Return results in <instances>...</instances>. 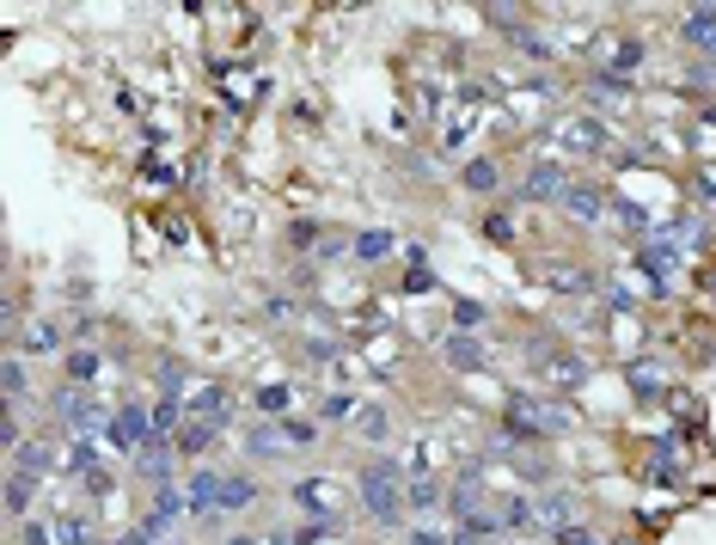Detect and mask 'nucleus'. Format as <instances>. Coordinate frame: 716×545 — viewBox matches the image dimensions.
<instances>
[{"mask_svg": "<svg viewBox=\"0 0 716 545\" xmlns=\"http://www.w3.org/2000/svg\"><path fill=\"white\" fill-rule=\"evenodd\" d=\"M404 472H398L392 460H368L356 472V496H361V509H368L373 521H380V527H398V521L411 515V503H404Z\"/></svg>", "mask_w": 716, "mask_h": 545, "instance_id": "2", "label": "nucleus"}, {"mask_svg": "<svg viewBox=\"0 0 716 545\" xmlns=\"http://www.w3.org/2000/svg\"><path fill=\"white\" fill-rule=\"evenodd\" d=\"M631 399H667V368L662 361H631Z\"/></svg>", "mask_w": 716, "mask_h": 545, "instance_id": "15", "label": "nucleus"}, {"mask_svg": "<svg viewBox=\"0 0 716 545\" xmlns=\"http://www.w3.org/2000/svg\"><path fill=\"white\" fill-rule=\"evenodd\" d=\"M515 527H533V533H570L576 527V496L564 491H545V496H520L515 503Z\"/></svg>", "mask_w": 716, "mask_h": 545, "instance_id": "4", "label": "nucleus"}, {"mask_svg": "<svg viewBox=\"0 0 716 545\" xmlns=\"http://www.w3.org/2000/svg\"><path fill=\"white\" fill-rule=\"evenodd\" d=\"M159 392H166V399L185 392V361H159Z\"/></svg>", "mask_w": 716, "mask_h": 545, "instance_id": "33", "label": "nucleus"}, {"mask_svg": "<svg viewBox=\"0 0 716 545\" xmlns=\"http://www.w3.org/2000/svg\"><path fill=\"white\" fill-rule=\"evenodd\" d=\"M564 142H570L576 154H607L612 135H607V123H600V117H570V123H564Z\"/></svg>", "mask_w": 716, "mask_h": 545, "instance_id": "13", "label": "nucleus"}, {"mask_svg": "<svg viewBox=\"0 0 716 545\" xmlns=\"http://www.w3.org/2000/svg\"><path fill=\"white\" fill-rule=\"evenodd\" d=\"M98 349H67V386H93L98 380Z\"/></svg>", "mask_w": 716, "mask_h": 545, "instance_id": "28", "label": "nucleus"}, {"mask_svg": "<svg viewBox=\"0 0 716 545\" xmlns=\"http://www.w3.org/2000/svg\"><path fill=\"white\" fill-rule=\"evenodd\" d=\"M503 429H508V441H527V436L557 441V436H570V429H582V423H576V411L564 399H551V392H515Z\"/></svg>", "mask_w": 716, "mask_h": 545, "instance_id": "1", "label": "nucleus"}, {"mask_svg": "<svg viewBox=\"0 0 716 545\" xmlns=\"http://www.w3.org/2000/svg\"><path fill=\"white\" fill-rule=\"evenodd\" d=\"M600 62H607V67H600V74H612V81H624V74H631V67L643 62V43H636V38H619V43H607V50H600Z\"/></svg>", "mask_w": 716, "mask_h": 545, "instance_id": "16", "label": "nucleus"}, {"mask_svg": "<svg viewBox=\"0 0 716 545\" xmlns=\"http://www.w3.org/2000/svg\"><path fill=\"white\" fill-rule=\"evenodd\" d=\"M147 441H154V411H141V405H123V411L110 417V448L141 453Z\"/></svg>", "mask_w": 716, "mask_h": 545, "instance_id": "6", "label": "nucleus"}, {"mask_svg": "<svg viewBox=\"0 0 716 545\" xmlns=\"http://www.w3.org/2000/svg\"><path fill=\"white\" fill-rule=\"evenodd\" d=\"M19 349H25V356H55V349H62V332H55L50 319H38V325L19 332Z\"/></svg>", "mask_w": 716, "mask_h": 545, "instance_id": "20", "label": "nucleus"}, {"mask_svg": "<svg viewBox=\"0 0 716 545\" xmlns=\"http://www.w3.org/2000/svg\"><path fill=\"white\" fill-rule=\"evenodd\" d=\"M172 460H178L172 441H147V448L135 453V479H141L147 491H166V484H172Z\"/></svg>", "mask_w": 716, "mask_h": 545, "instance_id": "9", "label": "nucleus"}, {"mask_svg": "<svg viewBox=\"0 0 716 545\" xmlns=\"http://www.w3.org/2000/svg\"><path fill=\"white\" fill-rule=\"evenodd\" d=\"M19 539H25V545H55V527H50V521H25Z\"/></svg>", "mask_w": 716, "mask_h": 545, "instance_id": "38", "label": "nucleus"}, {"mask_svg": "<svg viewBox=\"0 0 716 545\" xmlns=\"http://www.w3.org/2000/svg\"><path fill=\"white\" fill-rule=\"evenodd\" d=\"M392 233H386V227H368V233H361V240H356V258H361V264H380V258H392Z\"/></svg>", "mask_w": 716, "mask_h": 545, "instance_id": "29", "label": "nucleus"}, {"mask_svg": "<svg viewBox=\"0 0 716 545\" xmlns=\"http://www.w3.org/2000/svg\"><path fill=\"white\" fill-rule=\"evenodd\" d=\"M477 491H484V479H477V472H465V479L448 491V509H453V515H460V521L484 515V503H477Z\"/></svg>", "mask_w": 716, "mask_h": 545, "instance_id": "18", "label": "nucleus"}, {"mask_svg": "<svg viewBox=\"0 0 716 545\" xmlns=\"http://www.w3.org/2000/svg\"><path fill=\"white\" fill-rule=\"evenodd\" d=\"M282 441H288V448H318V423H306V417H282Z\"/></svg>", "mask_w": 716, "mask_h": 545, "instance_id": "32", "label": "nucleus"}, {"mask_svg": "<svg viewBox=\"0 0 716 545\" xmlns=\"http://www.w3.org/2000/svg\"><path fill=\"white\" fill-rule=\"evenodd\" d=\"M588 356H576V349H557V344H539L533 349V380L551 392V399H570V392H582V380H588Z\"/></svg>", "mask_w": 716, "mask_h": 545, "instance_id": "3", "label": "nucleus"}, {"mask_svg": "<svg viewBox=\"0 0 716 545\" xmlns=\"http://www.w3.org/2000/svg\"><path fill=\"white\" fill-rule=\"evenodd\" d=\"M344 417H356V399H349V392H331V399H325V423H344Z\"/></svg>", "mask_w": 716, "mask_h": 545, "instance_id": "36", "label": "nucleus"}, {"mask_svg": "<svg viewBox=\"0 0 716 545\" xmlns=\"http://www.w3.org/2000/svg\"><path fill=\"white\" fill-rule=\"evenodd\" d=\"M441 361H448L453 374H484L491 349H484V337H477V332H448V337H441Z\"/></svg>", "mask_w": 716, "mask_h": 545, "instance_id": "7", "label": "nucleus"}, {"mask_svg": "<svg viewBox=\"0 0 716 545\" xmlns=\"http://www.w3.org/2000/svg\"><path fill=\"white\" fill-rule=\"evenodd\" d=\"M465 190H472V197H496V190H503V166H496V160H472V166H465Z\"/></svg>", "mask_w": 716, "mask_h": 545, "instance_id": "21", "label": "nucleus"}, {"mask_svg": "<svg viewBox=\"0 0 716 545\" xmlns=\"http://www.w3.org/2000/svg\"><path fill=\"white\" fill-rule=\"evenodd\" d=\"M209 441H214V429L197 423V417H185V429H178L172 448H178V453H209Z\"/></svg>", "mask_w": 716, "mask_h": 545, "instance_id": "30", "label": "nucleus"}, {"mask_svg": "<svg viewBox=\"0 0 716 545\" xmlns=\"http://www.w3.org/2000/svg\"><path fill=\"white\" fill-rule=\"evenodd\" d=\"M356 436L380 448V441H392V417H386L380 405H361V411H356Z\"/></svg>", "mask_w": 716, "mask_h": 545, "instance_id": "22", "label": "nucleus"}, {"mask_svg": "<svg viewBox=\"0 0 716 545\" xmlns=\"http://www.w3.org/2000/svg\"><path fill=\"white\" fill-rule=\"evenodd\" d=\"M557 545H600V539H594V533H588V527H582V521H576V527H570V533H557Z\"/></svg>", "mask_w": 716, "mask_h": 545, "instance_id": "39", "label": "nucleus"}, {"mask_svg": "<svg viewBox=\"0 0 716 545\" xmlns=\"http://www.w3.org/2000/svg\"><path fill=\"white\" fill-rule=\"evenodd\" d=\"M477 325H484V306H477V301L453 306V332H477Z\"/></svg>", "mask_w": 716, "mask_h": 545, "instance_id": "34", "label": "nucleus"}, {"mask_svg": "<svg viewBox=\"0 0 716 545\" xmlns=\"http://www.w3.org/2000/svg\"><path fill=\"white\" fill-rule=\"evenodd\" d=\"M650 479L655 484H680V441H655V465H650Z\"/></svg>", "mask_w": 716, "mask_h": 545, "instance_id": "26", "label": "nucleus"}, {"mask_svg": "<svg viewBox=\"0 0 716 545\" xmlns=\"http://www.w3.org/2000/svg\"><path fill=\"white\" fill-rule=\"evenodd\" d=\"M288 496H294L301 509H313L318 521H337V515H344V491H337V479H301Z\"/></svg>", "mask_w": 716, "mask_h": 545, "instance_id": "8", "label": "nucleus"}, {"mask_svg": "<svg viewBox=\"0 0 716 545\" xmlns=\"http://www.w3.org/2000/svg\"><path fill=\"white\" fill-rule=\"evenodd\" d=\"M411 545H453V539H448V533H435V527H417Z\"/></svg>", "mask_w": 716, "mask_h": 545, "instance_id": "41", "label": "nucleus"}, {"mask_svg": "<svg viewBox=\"0 0 716 545\" xmlns=\"http://www.w3.org/2000/svg\"><path fill=\"white\" fill-rule=\"evenodd\" d=\"M484 233H491L496 245H508L515 240V214H484Z\"/></svg>", "mask_w": 716, "mask_h": 545, "instance_id": "35", "label": "nucleus"}, {"mask_svg": "<svg viewBox=\"0 0 716 545\" xmlns=\"http://www.w3.org/2000/svg\"><path fill=\"white\" fill-rule=\"evenodd\" d=\"M185 417H197V423L209 429H227V417H233V399H227V386H197L185 405Z\"/></svg>", "mask_w": 716, "mask_h": 545, "instance_id": "10", "label": "nucleus"}, {"mask_svg": "<svg viewBox=\"0 0 716 545\" xmlns=\"http://www.w3.org/2000/svg\"><path fill=\"white\" fill-rule=\"evenodd\" d=\"M404 503H411L417 515H435V509H448V484H435V479L423 472V479L404 484Z\"/></svg>", "mask_w": 716, "mask_h": 545, "instance_id": "17", "label": "nucleus"}, {"mask_svg": "<svg viewBox=\"0 0 716 545\" xmlns=\"http://www.w3.org/2000/svg\"><path fill=\"white\" fill-rule=\"evenodd\" d=\"M0 392H7V405H19V399L31 392V380H25V356H19V349H13L7 361H0Z\"/></svg>", "mask_w": 716, "mask_h": 545, "instance_id": "23", "label": "nucleus"}, {"mask_svg": "<svg viewBox=\"0 0 716 545\" xmlns=\"http://www.w3.org/2000/svg\"><path fill=\"white\" fill-rule=\"evenodd\" d=\"M185 503H190V515H221V472H190L185 479Z\"/></svg>", "mask_w": 716, "mask_h": 545, "instance_id": "12", "label": "nucleus"}, {"mask_svg": "<svg viewBox=\"0 0 716 545\" xmlns=\"http://www.w3.org/2000/svg\"><path fill=\"white\" fill-rule=\"evenodd\" d=\"M557 209L570 214V221H582V227H600L607 221V190H600L594 178H570V190H564Z\"/></svg>", "mask_w": 716, "mask_h": 545, "instance_id": "5", "label": "nucleus"}, {"mask_svg": "<svg viewBox=\"0 0 716 545\" xmlns=\"http://www.w3.org/2000/svg\"><path fill=\"white\" fill-rule=\"evenodd\" d=\"M680 38H686V43H704V50H716V7H692V13L680 19Z\"/></svg>", "mask_w": 716, "mask_h": 545, "instance_id": "19", "label": "nucleus"}, {"mask_svg": "<svg viewBox=\"0 0 716 545\" xmlns=\"http://www.w3.org/2000/svg\"><path fill=\"white\" fill-rule=\"evenodd\" d=\"M55 545H98V527L86 515H62L55 521Z\"/></svg>", "mask_w": 716, "mask_h": 545, "instance_id": "27", "label": "nucleus"}, {"mask_svg": "<svg viewBox=\"0 0 716 545\" xmlns=\"http://www.w3.org/2000/svg\"><path fill=\"white\" fill-rule=\"evenodd\" d=\"M252 503H257V479H227V472H221V515L252 509Z\"/></svg>", "mask_w": 716, "mask_h": 545, "instance_id": "25", "label": "nucleus"}, {"mask_svg": "<svg viewBox=\"0 0 716 545\" xmlns=\"http://www.w3.org/2000/svg\"><path fill=\"white\" fill-rule=\"evenodd\" d=\"M710 282H716V276H710Z\"/></svg>", "mask_w": 716, "mask_h": 545, "instance_id": "42", "label": "nucleus"}, {"mask_svg": "<svg viewBox=\"0 0 716 545\" xmlns=\"http://www.w3.org/2000/svg\"><path fill=\"white\" fill-rule=\"evenodd\" d=\"M564 190H570V172H557L551 160L527 166V185H520V197H527V202H564Z\"/></svg>", "mask_w": 716, "mask_h": 545, "instance_id": "11", "label": "nucleus"}, {"mask_svg": "<svg viewBox=\"0 0 716 545\" xmlns=\"http://www.w3.org/2000/svg\"><path fill=\"white\" fill-rule=\"evenodd\" d=\"M404 289H411V294H429V289H435V276H429V270H423V264H417V270H411V276H404Z\"/></svg>", "mask_w": 716, "mask_h": 545, "instance_id": "40", "label": "nucleus"}, {"mask_svg": "<svg viewBox=\"0 0 716 545\" xmlns=\"http://www.w3.org/2000/svg\"><path fill=\"white\" fill-rule=\"evenodd\" d=\"M31 491H38V479H25V472H7V515H25V509H31Z\"/></svg>", "mask_w": 716, "mask_h": 545, "instance_id": "31", "label": "nucleus"}, {"mask_svg": "<svg viewBox=\"0 0 716 545\" xmlns=\"http://www.w3.org/2000/svg\"><path fill=\"white\" fill-rule=\"evenodd\" d=\"M245 453H252V460H276V453H288V441H282V423L252 429V436H245Z\"/></svg>", "mask_w": 716, "mask_h": 545, "instance_id": "24", "label": "nucleus"}, {"mask_svg": "<svg viewBox=\"0 0 716 545\" xmlns=\"http://www.w3.org/2000/svg\"><path fill=\"white\" fill-rule=\"evenodd\" d=\"M257 411H288V386H257Z\"/></svg>", "mask_w": 716, "mask_h": 545, "instance_id": "37", "label": "nucleus"}, {"mask_svg": "<svg viewBox=\"0 0 716 545\" xmlns=\"http://www.w3.org/2000/svg\"><path fill=\"white\" fill-rule=\"evenodd\" d=\"M55 465V441L50 436H31L13 448V472H25V479H38V472H50Z\"/></svg>", "mask_w": 716, "mask_h": 545, "instance_id": "14", "label": "nucleus"}]
</instances>
